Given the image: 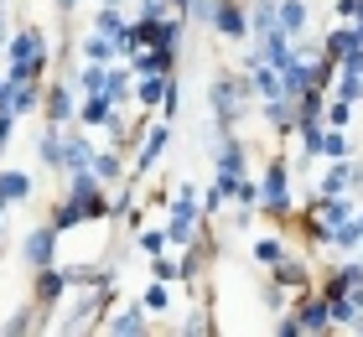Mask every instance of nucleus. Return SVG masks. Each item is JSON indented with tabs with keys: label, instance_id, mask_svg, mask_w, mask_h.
<instances>
[{
	"label": "nucleus",
	"instance_id": "1",
	"mask_svg": "<svg viewBox=\"0 0 363 337\" xmlns=\"http://www.w3.org/2000/svg\"><path fill=\"white\" fill-rule=\"evenodd\" d=\"M6 78H37L42 83V73H47V37L37 26H21L16 37H6Z\"/></svg>",
	"mask_w": 363,
	"mask_h": 337
},
{
	"label": "nucleus",
	"instance_id": "2",
	"mask_svg": "<svg viewBox=\"0 0 363 337\" xmlns=\"http://www.w3.org/2000/svg\"><path fill=\"white\" fill-rule=\"evenodd\" d=\"M244 94H250V83L234 78V73H223V78L208 83V104H213V120H218V130H234V125H239Z\"/></svg>",
	"mask_w": 363,
	"mask_h": 337
},
{
	"label": "nucleus",
	"instance_id": "3",
	"mask_svg": "<svg viewBox=\"0 0 363 337\" xmlns=\"http://www.w3.org/2000/svg\"><path fill=\"white\" fill-rule=\"evenodd\" d=\"M197 223H203V197H197L192 187H182V197L172 202V218H167V244L187 249L197 239Z\"/></svg>",
	"mask_w": 363,
	"mask_h": 337
},
{
	"label": "nucleus",
	"instance_id": "4",
	"mask_svg": "<svg viewBox=\"0 0 363 337\" xmlns=\"http://www.w3.org/2000/svg\"><path fill=\"white\" fill-rule=\"evenodd\" d=\"M259 208L270 218H291V166L286 161H270L265 166V182H259Z\"/></svg>",
	"mask_w": 363,
	"mask_h": 337
},
{
	"label": "nucleus",
	"instance_id": "5",
	"mask_svg": "<svg viewBox=\"0 0 363 337\" xmlns=\"http://www.w3.org/2000/svg\"><path fill=\"white\" fill-rule=\"evenodd\" d=\"M208 26L218 31L223 42H244L250 37V6H244V0H213Z\"/></svg>",
	"mask_w": 363,
	"mask_h": 337
},
{
	"label": "nucleus",
	"instance_id": "6",
	"mask_svg": "<svg viewBox=\"0 0 363 337\" xmlns=\"http://www.w3.org/2000/svg\"><path fill=\"white\" fill-rule=\"evenodd\" d=\"M42 104V83L37 78H6V89H0V114H31Z\"/></svg>",
	"mask_w": 363,
	"mask_h": 337
},
{
	"label": "nucleus",
	"instance_id": "7",
	"mask_svg": "<svg viewBox=\"0 0 363 337\" xmlns=\"http://www.w3.org/2000/svg\"><path fill=\"white\" fill-rule=\"evenodd\" d=\"M167 145H172V125L161 120V125H151V130H145L140 150H135V156H130V182H140L145 172H151V166L161 161V150H167Z\"/></svg>",
	"mask_w": 363,
	"mask_h": 337
},
{
	"label": "nucleus",
	"instance_id": "8",
	"mask_svg": "<svg viewBox=\"0 0 363 337\" xmlns=\"http://www.w3.org/2000/svg\"><path fill=\"white\" fill-rule=\"evenodd\" d=\"M68 285H73V270H57V265H42L37 270V285H31V301H37L42 311H52L62 296H68Z\"/></svg>",
	"mask_w": 363,
	"mask_h": 337
},
{
	"label": "nucleus",
	"instance_id": "9",
	"mask_svg": "<svg viewBox=\"0 0 363 337\" xmlns=\"http://www.w3.org/2000/svg\"><path fill=\"white\" fill-rule=\"evenodd\" d=\"M21 260H26L31 270L52 265V260H57V228H52V223L31 228V233H26V244H21Z\"/></svg>",
	"mask_w": 363,
	"mask_h": 337
},
{
	"label": "nucleus",
	"instance_id": "10",
	"mask_svg": "<svg viewBox=\"0 0 363 337\" xmlns=\"http://www.w3.org/2000/svg\"><path fill=\"white\" fill-rule=\"evenodd\" d=\"M37 156L47 172H68V125H47L37 140Z\"/></svg>",
	"mask_w": 363,
	"mask_h": 337
},
{
	"label": "nucleus",
	"instance_id": "11",
	"mask_svg": "<svg viewBox=\"0 0 363 337\" xmlns=\"http://www.w3.org/2000/svg\"><path fill=\"white\" fill-rule=\"evenodd\" d=\"M114 114H120V104H114L109 94H84V104H78V125H84V130H109Z\"/></svg>",
	"mask_w": 363,
	"mask_h": 337
},
{
	"label": "nucleus",
	"instance_id": "12",
	"mask_svg": "<svg viewBox=\"0 0 363 337\" xmlns=\"http://www.w3.org/2000/svg\"><path fill=\"white\" fill-rule=\"evenodd\" d=\"M42 109H47V125H73V120H78L73 89H68V83H52V89H42Z\"/></svg>",
	"mask_w": 363,
	"mask_h": 337
},
{
	"label": "nucleus",
	"instance_id": "13",
	"mask_svg": "<svg viewBox=\"0 0 363 337\" xmlns=\"http://www.w3.org/2000/svg\"><path fill=\"white\" fill-rule=\"evenodd\" d=\"M31 197V177L26 172H16V166H0V208H21V202Z\"/></svg>",
	"mask_w": 363,
	"mask_h": 337
},
{
	"label": "nucleus",
	"instance_id": "14",
	"mask_svg": "<svg viewBox=\"0 0 363 337\" xmlns=\"http://www.w3.org/2000/svg\"><path fill=\"white\" fill-rule=\"evenodd\" d=\"M234 187H239V177H228V172H218L208 182V192H203V218H218L228 202H234Z\"/></svg>",
	"mask_w": 363,
	"mask_h": 337
},
{
	"label": "nucleus",
	"instance_id": "15",
	"mask_svg": "<svg viewBox=\"0 0 363 337\" xmlns=\"http://www.w3.org/2000/svg\"><path fill=\"white\" fill-rule=\"evenodd\" d=\"M145 316H151V311H145V301H140V306H125V311H114L109 322H104V332H109V337H135V332H151V322H145Z\"/></svg>",
	"mask_w": 363,
	"mask_h": 337
},
{
	"label": "nucleus",
	"instance_id": "16",
	"mask_svg": "<svg viewBox=\"0 0 363 337\" xmlns=\"http://www.w3.org/2000/svg\"><path fill=\"white\" fill-rule=\"evenodd\" d=\"M172 62H177V47H135L130 53L135 73H172Z\"/></svg>",
	"mask_w": 363,
	"mask_h": 337
},
{
	"label": "nucleus",
	"instance_id": "17",
	"mask_svg": "<svg viewBox=\"0 0 363 337\" xmlns=\"http://www.w3.org/2000/svg\"><path fill=\"white\" fill-rule=\"evenodd\" d=\"M78 53H84V62H114V57H120V42L104 37L99 26H89L84 42H78Z\"/></svg>",
	"mask_w": 363,
	"mask_h": 337
},
{
	"label": "nucleus",
	"instance_id": "18",
	"mask_svg": "<svg viewBox=\"0 0 363 337\" xmlns=\"http://www.w3.org/2000/svg\"><path fill=\"white\" fill-rule=\"evenodd\" d=\"M167 83H172V73H135V104L140 109H161Z\"/></svg>",
	"mask_w": 363,
	"mask_h": 337
},
{
	"label": "nucleus",
	"instance_id": "19",
	"mask_svg": "<svg viewBox=\"0 0 363 337\" xmlns=\"http://www.w3.org/2000/svg\"><path fill=\"white\" fill-rule=\"evenodd\" d=\"M306 21H311V6H306V0H280V11H275V26L286 31L291 42L306 31Z\"/></svg>",
	"mask_w": 363,
	"mask_h": 337
},
{
	"label": "nucleus",
	"instance_id": "20",
	"mask_svg": "<svg viewBox=\"0 0 363 337\" xmlns=\"http://www.w3.org/2000/svg\"><path fill=\"white\" fill-rule=\"evenodd\" d=\"M291 316L301 322V332H333V311H327V296H317V301H301V306H296Z\"/></svg>",
	"mask_w": 363,
	"mask_h": 337
},
{
	"label": "nucleus",
	"instance_id": "21",
	"mask_svg": "<svg viewBox=\"0 0 363 337\" xmlns=\"http://www.w3.org/2000/svg\"><path fill=\"white\" fill-rule=\"evenodd\" d=\"M104 94L114 99V104H135V67H114L109 62V78H104Z\"/></svg>",
	"mask_w": 363,
	"mask_h": 337
},
{
	"label": "nucleus",
	"instance_id": "22",
	"mask_svg": "<svg viewBox=\"0 0 363 337\" xmlns=\"http://www.w3.org/2000/svg\"><path fill=\"white\" fill-rule=\"evenodd\" d=\"M94 156H99V150H94L89 135H84V130H68V172H84V166H94ZM68 172H62V177H68Z\"/></svg>",
	"mask_w": 363,
	"mask_h": 337
},
{
	"label": "nucleus",
	"instance_id": "23",
	"mask_svg": "<svg viewBox=\"0 0 363 337\" xmlns=\"http://www.w3.org/2000/svg\"><path fill=\"white\" fill-rule=\"evenodd\" d=\"M259 120H265L270 130H296V99H265V114H259Z\"/></svg>",
	"mask_w": 363,
	"mask_h": 337
},
{
	"label": "nucleus",
	"instance_id": "24",
	"mask_svg": "<svg viewBox=\"0 0 363 337\" xmlns=\"http://www.w3.org/2000/svg\"><path fill=\"white\" fill-rule=\"evenodd\" d=\"M94 177L109 187V182L130 177V161H120V150H99V156H94Z\"/></svg>",
	"mask_w": 363,
	"mask_h": 337
},
{
	"label": "nucleus",
	"instance_id": "25",
	"mask_svg": "<svg viewBox=\"0 0 363 337\" xmlns=\"http://www.w3.org/2000/svg\"><path fill=\"white\" fill-rule=\"evenodd\" d=\"M275 280L286 285V291H306V285H311V270H306L301 260H291V255H286V260L275 265Z\"/></svg>",
	"mask_w": 363,
	"mask_h": 337
},
{
	"label": "nucleus",
	"instance_id": "26",
	"mask_svg": "<svg viewBox=\"0 0 363 337\" xmlns=\"http://www.w3.org/2000/svg\"><path fill=\"white\" fill-rule=\"evenodd\" d=\"M358 244H363V228H358V218L337 223V228H333V239H327V249H337V255H358Z\"/></svg>",
	"mask_w": 363,
	"mask_h": 337
},
{
	"label": "nucleus",
	"instance_id": "27",
	"mask_svg": "<svg viewBox=\"0 0 363 337\" xmlns=\"http://www.w3.org/2000/svg\"><path fill=\"white\" fill-rule=\"evenodd\" d=\"M250 255H255V265H270V270H275L280 260H286V244H280L275 233H259V239L250 244Z\"/></svg>",
	"mask_w": 363,
	"mask_h": 337
},
{
	"label": "nucleus",
	"instance_id": "28",
	"mask_svg": "<svg viewBox=\"0 0 363 337\" xmlns=\"http://www.w3.org/2000/svg\"><path fill=\"white\" fill-rule=\"evenodd\" d=\"M37 316H47V311L37 306V301H31V306H21V311H11L6 322H0V332H6V337H16V332H31V327H37Z\"/></svg>",
	"mask_w": 363,
	"mask_h": 337
},
{
	"label": "nucleus",
	"instance_id": "29",
	"mask_svg": "<svg viewBox=\"0 0 363 337\" xmlns=\"http://www.w3.org/2000/svg\"><path fill=\"white\" fill-rule=\"evenodd\" d=\"M333 94H337V99H348V104H358V99H363V73H348V67H337Z\"/></svg>",
	"mask_w": 363,
	"mask_h": 337
},
{
	"label": "nucleus",
	"instance_id": "30",
	"mask_svg": "<svg viewBox=\"0 0 363 337\" xmlns=\"http://www.w3.org/2000/svg\"><path fill=\"white\" fill-rule=\"evenodd\" d=\"M322 125H327V130H348V125H353V104L333 94V104L322 109Z\"/></svg>",
	"mask_w": 363,
	"mask_h": 337
},
{
	"label": "nucleus",
	"instance_id": "31",
	"mask_svg": "<svg viewBox=\"0 0 363 337\" xmlns=\"http://www.w3.org/2000/svg\"><path fill=\"white\" fill-rule=\"evenodd\" d=\"M322 156H327V161H348V156H353V140H348V130H327V140H322Z\"/></svg>",
	"mask_w": 363,
	"mask_h": 337
},
{
	"label": "nucleus",
	"instance_id": "32",
	"mask_svg": "<svg viewBox=\"0 0 363 337\" xmlns=\"http://www.w3.org/2000/svg\"><path fill=\"white\" fill-rule=\"evenodd\" d=\"M94 26H99V31H104V37H114V42H120L130 21H125V16H120V11H114V6H104V11H99V21H94Z\"/></svg>",
	"mask_w": 363,
	"mask_h": 337
},
{
	"label": "nucleus",
	"instance_id": "33",
	"mask_svg": "<svg viewBox=\"0 0 363 337\" xmlns=\"http://www.w3.org/2000/svg\"><path fill=\"white\" fill-rule=\"evenodd\" d=\"M145 311H167L172 306V291H167V280H156V285H145Z\"/></svg>",
	"mask_w": 363,
	"mask_h": 337
},
{
	"label": "nucleus",
	"instance_id": "34",
	"mask_svg": "<svg viewBox=\"0 0 363 337\" xmlns=\"http://www.w3.org/2000/svg\"><path fill=\"white\" fill-rule=\"evenodd\" d=\"M140 255H151V260L167 255V228H145L140 233Z\"/></svg>",
	"mask_w": 363,
	"mask_h": 337
},
{
	"label": "nucleus",
	"instance_id": "35",
	"mask_svg": "<svg viewBox=\"0 0 363 337\" xmlns=\"http://www.w3.org/2000/svg\"><path fill=\"white\" fill-rule=\"evenodd\" d=\"M151 270H156V280H177V275H182L177 260H167V255H156V265H151Z\"/></svg>",
	"mask_w": 363,
	"mask_h": 337
},
{
	"label": "nucleus",
	"instance_id": "36",
	"mask_svg": "<svg viewBox=\"0 0 363 337\" xmlns=\"http://www.w3.org/2000/svg\"><path fill=\"white\" fill-rule=\"evenodd\" d=\"M11 130H16V114H0V161H6V140H11Z\"/></svg>",
	"mask_w": 363,
	"mask_h": 337
},
{
	"label": "nucleus",
	"instance_id": "37",
	"mask_svg": "<svg viewBox=\"0 0 363 337\" xmlns=\"http://www.w3.org/2000/svg\"><path fill=\"white\" fill-rule=\"evenodd\" d=\"M172 0H140V16H167Z\"/></svg>",
	"mask_w": 363,
	"mask_h": 337
},
{
	"label": "nucleus",
	"instance_id": "38",
	"mask_svg": "<svg viewBox=\"0 0 363 337\" xmlns=\"http://www.w3.org/2000/svg\"><path fill=\"white\" fill-rule=\"evenodd\" d=\"M275 332H280V337H301V322H296V316H280Z\"/></svg>",
	"mask_w": 363,
	"mask_h": 337
},
{
	"label": "nucleus",
	"instance_id": "39",
	"mask_svg": "<svg viewBox=\"0 0 363 337\" xmlns=\"http://www.w3.org/2000/svg\"><path fill=\"white\" fill-rule=\"evenodd\" d=\"M182 332H213V327H208V316L197 311V316H187V322H182Z\"/></svg>",
	"mask_w": 363,
	"mask_h": 337
},
{
	"label": "nucleus",
	"instance_id": "40",
	"mask_svg": "<svg viewBox=\"0 0 363 337\" xmlns=\"http://www.w3.org/2000/svg\"><path fill=\"white\" fill-rule=\"evenodd\" d=\"M0 47H6V0H0Z\"/></svg>",
	"mask_w": 363,
	"mask_h": 337
},
{
	"label": "nucleus",
	"instance_id": "41",
	"mask_svg": "<svg viewBox=\"0 0 363 337\" xmlns=\"http://www.w3.org/2000/svg\"><path fill=\"white\" fill-rule=\"evenodd\" d=\"M73 6H78V0H57V11H62V16H68V11H73Z\"/></svg>",
	"mask_w": 363,
	"mask_h": 337
},
{
	"label": "nucleus",
	"instance_id": "42",
	"mask_svg": "<svg viewBox=\"0 0 363 337\" xmlns=\"http://www.w3.org/2000/svg\"><path fill=\"white\" fill-rule=\"evenodd\" d=\"M0 233H6V208H0Z\"/></svg>",
	"mask_w": 363,
	"mask_h": 337
},
{
	"label": "nucleus",
	"instance_id": "43",
	"mask_svg": "<svg viewBox=\"0 0 363 337\" xmlns=\"http://www.w3.org/2000/svg\"><path fill=\"white\" fill-rule=\"evenodd\" d=\"M353 218H358V228H363V208H358V213H353Z\"/></svg>",
	"mask_w": 363,
	"mask_h": 337
},
{
	"label": "nucleus",
	"instance_id": "44",
	"mask_svg": "<svg viewBox=\"0 0 363 337\" xmlns=\"http://www.w3.org/2000/svg\"><path fill=\"white\" fill-rule=\"evenodd\" d=\"M99 6H120V0H99Z\"/></svg>",
	"mask_w": 363,
	"mask_h": 337
},
{
	"label": "nucleus",
	"instance_id": "45",
	"mask_svg": "<svg viewBox=\"0 0 363 337\" xmlns=\"http://www.w3.org/2000/svg\"><path fill=\"white\" fill-rule=\"evenodd\" d=\"M358 260H363V244H358Z\"/></svg>",
	"mask_w": 363,
	"mask_h": 337
},
{
	"label": "nucleus",
	"instance_id": "46",
	"mask_svg": "<svg viewBox=\"0 0 363 337\" xmlns=\"http://www.w3.org/2000/svg\"><path fill=\"white\" fill-rule=\"evenodd\" d=\"M0 89H6V78H0Z\"/></svg>",
	"mask_w": 363,
	"mask_h": 337
}]
</instances>
